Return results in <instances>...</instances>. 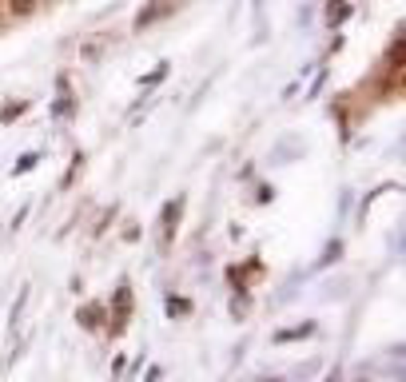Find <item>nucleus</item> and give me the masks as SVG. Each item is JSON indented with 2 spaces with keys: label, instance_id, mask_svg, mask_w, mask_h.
<instances>
[{
  "label": "nucleus",
  "instance_id": "obj_1",
  "mask_svg": "<svg viewBox=\"0 0 406 382\" xmlns=\"http://www.w3.org/2000/svg\"><path fill=\"white\" fill-rule=\"evenodd\" d=\"M80 322H84V327H100V322H104V307H100V302L80 307Z\"/></svg>",
  "mask_w": 406,
  "mask_h": 382
},
{
  "label": "nucleus",
  "instance_id": "obj_4",
  "mask_svg": "<svg viewBox=\"0 0 406 382\" xmlns=\"http://www.w3.org/2000/svg\"><path fill=\"white\" fill-rule=\"evenodd\" d=\"M12 12H16V16H24V12H32V0H12Z\"/></svg>",
  "mask_w": 406,
  "mask_h": 382
},
{
  "label": "nucleus",
  "instance_id": "obj_5",
  "mask_svg": "<svg viewBox=\"0 0 406 382\" xmlns=\"http://www.w3.org/2000/svg\"><path fill=\"white\" fill-rule=\"evenodd\" d=\"M168 311H172V315H183V311H192V307H187L183 299H172V302H168Z\"/></svg>",
  "mask_w": 406,
  "mask_h": 382
},
{
  "label": "nucleus",
  "instance_id": "obj_2",
  "mask_svg": "<svg viewBox=\"0 0 406 382\" xmlns=\"http://www.w3.org/2000/svg\"><path fill=\"white\" fill-rule=\"evenodd\" d=\"M163 12H168V4H148V9L140 12V21H136V28H148L152 21H160Z\"/></svg>",
  "mask_w": 406,
  "mask_h": 382
},
{
  "label": "nucleus",
  "instance_id": "obj_3",
  "mask_svg": "<svg viewBox=\"0 0 406 382\" xmlns=\"http://www.w3.org/2000/svg\"><path fill=\"white\" fill-rule=\"evenodd\" d=\"M175 215H180V200H172L168 203V212H163V235L175 231Z\"/></svg>",
  "mask_w": 406,
  "mask_h": 382
}]
</instances>
